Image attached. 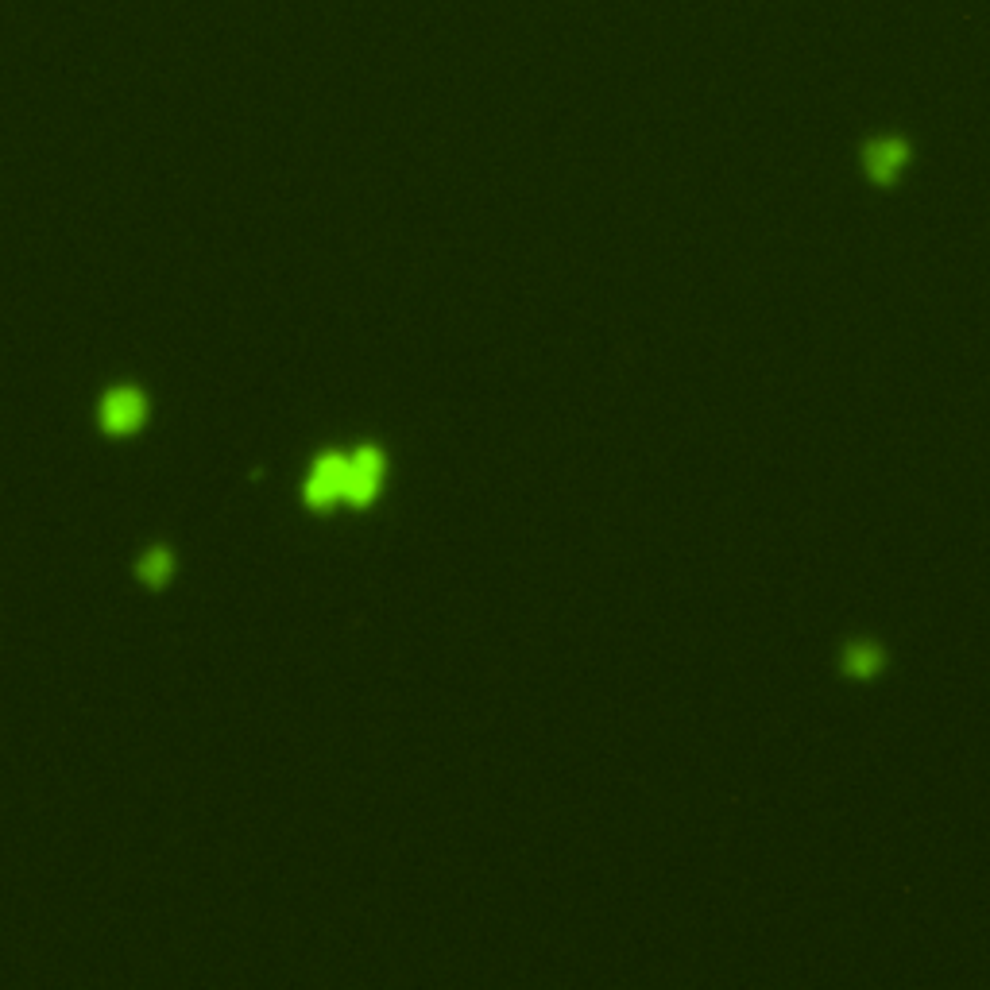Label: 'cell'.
Masks as SVG:
<instances>
[{
  "mask_svg": "<svg viewBox=\"0 0 990 990\" xmlns=\"http://www.w3.org/2000/svg\"><path fill=\"white\" fill-rule=\"evenodd\" d=\"M379 476H383V457L376 449H360V453L345 457V499H352V503L372 499L379 488Z\"/></svg>",
  "mask_w": 990,
  "mask_h": 990,
  "instance_id": "1",
  "label": "cell"
},
{
  "mask_svg": "<svg viewBox=\"0 0 990 990\" xmlns=\"http://www.w3.org/2000/svg\"><path fill=\"white\" fill-rule=\"evenodd\" d=\"M144 414H147L144 395L132 391V387H120V391H113V395L105 399L101 422H105V430H113V434H132V430L144 422Z\"/></svg>",
  "mask_w": 990,
  "mask_h": 990,
  "instance_id": "2",
  "label": "cell"
},
{
  "mask_svg": "<svg viewBox=\"0 0 990 990\" xmlns=\"http://www.w3.org/2000/svg\"><path fill=\"white\" fill-rule=\"evenodd\" d=\"M306 499L314 507H329L345 499V457H321L306 480Z\"/></svg>",
  "mask_w": 990,
  "mask_h": 990,
  "instance_id": "3",
  "label": "cell"
},
{
  "mask_svg": "<svg viewBox=\"0 0 990 990\" xmlns=\"http://www.w3.org/2000/svg\"><path fill=\"white\" fill-rule=\"evenodd\" d=\"M867 163H871V175L878 178V182H890V178H894V171H898V167L905 163V144H898V140L874 144L871 155H867Z\"/></svg>",
  "mask_w": 990,
  "mask_h": 990,
  "instance_id": "4",
  "label": "cell"
},
{
  "mask_svg": "<svg viewBox=\"0 0 990 990\" xmlns=\"http://www.w3.org/2000/svg\"><path fill=\"white\" fill-rule=\"evenodd\" d=\"M167 573H171V557L163 554V550H159V554H147V561H144V577H147V581L159 584L163 577H167Z\"/></svg>",
  "mask_w": 990,
  "mask_h": 990,
  "instance_id": "5",
  "label": "cell"
}]
</instances>
